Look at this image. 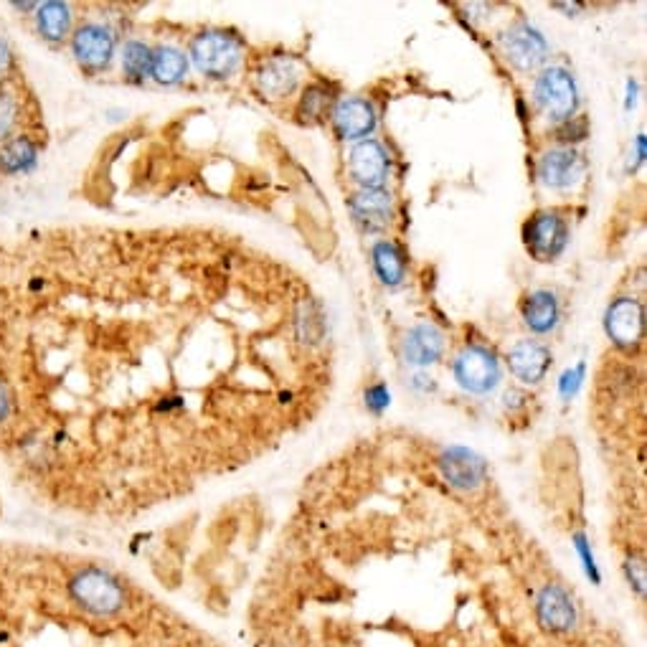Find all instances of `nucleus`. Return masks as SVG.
<instances>
[{"instance_id":"f03ea898","label":"nucleus","mask_w":647,"mask_h":647,"mask_svg":"<svg viewBox=\"0 0 647 647\" xmlns=\"http://www.w3.org/2000/svg\"><path fill=\"white\" fill-rule=\"evenodd\" d=\"M191 59L198 72L211 79H226L236 72L242 59V46L224 31L198 33L191 44Z\"/></svg>"},{"instance_id":"7c9ffc66","label":"nucleus","mask_w":647,"mask_h":647,"mask_svg":"<svg viewBox=\"0 0 647 647\" xmlns=\"http://www.w3.org/2000/svg\"><path fill=\"white\" fill-rule=\"evenodd\" d=\"M13 66V56H11V49L6 46V41H0V82L8 77V72H11Z\"/></svg>"},{"instance_id":"dca6fc26","label":"nucleus","mask_w":647,"mask_h":647,"mask_svg":"<svg viewBox=\"0 0 647 647\" xmlns=\"http://www.w3.org/2000/svg\"><path fill=\"white\" fill-rule=\"evenodd\" d=\"M445 351V335L434 325L422 323L412 328L404 338V358L412 366H432Z\"/></svg>"},{"instance_id":"aec40b11","label":"nucleus","mask_w":647,"mask_h":647,"mask_svg":"<svg viewBox=\"0 0 647 647\" xmlns=\"http://www.w3.org/2000/svg\"><path fill=\"white\" fill-rule=\"evenodd\" d=\"M36 26L46 41H61L72 28V8L59 0L44 3L36 11Z\"/></svg>"},{"instance_id":"c756f323","label":"nucleus","mask_w":647,"mask_h":647,"mask_svg":"<svg viewBox=\"0 0 647 647\" xmlns=\"http://www.w3.org/2000/svg\"><path fill=\"white\" fill-rule=\"evenodd\" d=\"M627 579H630L632 584H635V589L640 594H645V564H642V561H627Z\"/></svg>"},{"instance_id":"9d476101","label":"nucleus","mask_w":647,"mask_h":647,"mask_svg":"<svg viewBox=\"0 0 647 647\" xmlns=\"http://www.w3.org/2000/svg\"><path fill=\"white\" fill-rule=\"evenodd\" d=\"M503 49L505 56L510 59V64L518 66L521 72L536 69L538 64H543L546 54H549V46H546L541 33L528 26V23H518V26H513L505 33Z\"/></svg>"},{"instance_id":"4be33fe9","label":"nucleus","mask_w":647,"mask_h":647,"mask_svg":"<svg viewBox=\"0 0 647 647\" xmlns=\"http://www.w3.org/2000/svg\"><path fill=\"white\" fill-rule=\"evenodd\" d=\"M373 269L384 285L396 287L404 280V259L391 242H379L373 247Z\"/></svg>"},{"instance_id":"c85d7f7f","label":"nucleus","mask_w":647,"mask_h":647,"mask_svg":"<svg viewBox=\"0 0 647 647\" xmlns=\"http://www.w3.org/2000/svg\"><path fill=\"white\" fill-rule=\"evenodd\" d=\"M389 401H391L389 389H386L384 384L371 386V389L366 391V404L368 409H373V412H384L386 406H389Z\"/></svg>"},{"instance_id":"cd10ccee","label":"nucleus","mask_w":647,"mask_h":647,"mask_svg":"<svg viewBox=\"0 0 647 647\" xmlns=\"http://www.w3.org/2000/svg\"><path fill=\"white\" fill-rule=\"evenodd\" d=\"M325 105V97H323V89L320 87H313L305 92V97H302V115L305 117H318L320 115V107Z\"/></svg>"},{"instance_id":"f8f14e48","label":"nucleus","mask_w":647,"mask_h":647,"mask_svg":"<svg viewBox=\"0 0 647 647\" xmlns=\"http://www.w3.org/2000/svg\"><path fill=\"white\" fill-rule=\"evenodd\" d=\"M335 130L340 132V138L346 140H361L368 138L376 127V112L368 105L366 99L348 97L340 99L333 110Z\"/></svg>"},{"instance_id":"9b49d317","label":"nucleus","mask_w":647,"mask_h":647,"mask_svg":"<svg viewBox=\"0 0 647 647\" xmlns=\"http://www.w3.org/2000/svg\"><path fill=\"white\" fill-rule=\"evenodd\" d=\"M351 176L363 188H381L389 178V158L381 143L376 140H361L351 150Z\"/></svg>"},{"instance_id":"393cba45","label":"nucleus","mask_w":647,"mask_h":647,"mask_svg":"<svg viewBox=\"0 0 647 647\" xmlns=\"http://www.w3.org/2000/svg\"><path fill=\"white\" fill-rule=\"evenodd\" d=\"M574 541H576V551H579V556H582V561H584V569H587L589 579H592L594 584H599V582H602V576H599L597 564H594V554H592V551H589L587 538H584L582 533H576Z\"/></svg>"},{"instance_id":"39448f33","label":"nucleus","mask_w":647,"mask_h":647,"mask_svg":"<svg viewBox=\"0 0 647 647\" xmlns=\"http://www.w3.org/2000/svg\"><path fill=\"white\" fill-rule=\"evenodd\" d=\"M566 239H569L566 221L561 219L559 214H554V211L536 214L526 224L528 252H531L538 262H551V259L559 257L566 247Z\"/></svg>"},{"instance_id":"a211bd4d","label":"nucleus","mask_w":647,"mask_h":647,"mask_svg":"<svg viewBox=\"0 0 647 647\" xmlns=\"http://www.w3.org/2000/svg\"><path fill=\"white\" fill-rule=\"evenodd\" d=\"M257 84H259V92H262L264 97H272V99L285 97V94H290L297 84L295 66L285 59L269 61V64H264L262 69H259Z\"/></svg>"},{"instance_id":"4468645a","label":"nucleus","mask_w":647,"mask_h":647,"mask_svg":"<svg viewBox=\"0 0 647 647\" xmlns=\"http://www.w3.org/2000/svg\"><path fill=\"white\" fill-rule=\"evenodd\" d=\"M508 363L510 371L516 373V379L526 381V384H538L549 371L551 353L536 340H518L516 346L510 348Z\"/></svg>"},{"instance_id":"473e14b6","label":"nucleus","mask_w":647,"mask_h":647,"mask_svg":"<svg viewBox=\"0 0 647 647\" xmlns=\"http://www.w3.org/2000/svg\"><path fill=\"white\" fill-rule=\"evenodd\" d=\"M13 8H18V11H33V8H39L36 3H16Z\"/></svg>"},{"instance_id":"1a4fd4ad","label":"nucleus","mask_w":647,"mask_h":647,"mask_svg":"<svg viewBox=\"0 0 647 647\" xmlns=\"http://www.w3.org/2000/svg\"><path fill=\"white\" fill-rule=\"evenodd\" d=\"M536 615L538 622L546 632H554V635H564V632H571L576 627V607L574 599L569 597L566 589H561L559 584H549L538 592L536 599Z\"/></svg>"},{"instance_id":"6e6552de","label":"nucleus","mask_w":647,"mask_h":647,"mask_svg":"<svg viewBox=\"0 0 647 647\" xmlns=\"http://www.w3.org/2000/svg\"><path fill=\"white\" fill-rule=\"evenodd\" d=\"M604 328H607L609 338L615 340L617 346L632 348L642 340L645 333V313L642 305L632 297H620L609 305L607 315H604Z\"/></svg>"},{"instance_id":"2eb2a0df","label":"nucleus","mask_w":647,"mask_h":647,"mask_svg":"<svg viewBox=\"0 0 647 647\" xmlns=\"http://www.w3.org/2000/svg\"><path fill=\"white\" fill-rule=\"evenodd\" d=\"M353 221L363 231H381L391 221V196L381 188H363L351 201Z\"/></svg>"},{"instance_id":"20e7f679","label":"nucleus","mask_w":647,"mask_h":647,"mask_svg":"<svg viewBox=\"0 0 647 647\" xmlns=\"http://www.w3.org/2000/svg\"><path fill=\"white\" fill-rule=\"evenodd\" d=\"M455 379L470 394H488L500 381L498 358L488 348H465L455 361Z\"/></svg>"},{"instance_id":"f3484780","label":"nucleus","mask_w":647,"mask_h":647,"mask_svg":"<svg viewBox=\"0 0 647 647\" xmlns=\"http://www.w3.org/2000/svg\"><path fill=\"white\" fill-rule=\"evenodd\" d=\"M523 320L533 333H549L559 320V302H556L554 292L538 290L528 295L526 305H523Z\"/></svg>"},{"instance_id":"423d86ee","label":"nucleus","mask_w":647,"mask_h":647,"mask_svg":"<svg viewBox=\"0 0 647 647\" xmlns=\"http://www.w3.org/2000/svg\"><path fill=\"white\" fill-rule=\"evenodd\" d=\"M72 51L84 69L102 72V69L110 66L112 56H115V36L102 23H84L74 33Z\"/></svg>"},{"instance_id":"7ed1b4c3","label":"nucleus","mask_w":647,"mask_h":647,"mask_svg":"<svg viewBox=\"0 0 647 647\" xmlns=\"http://www.w3.org/2000/svg\"><path fill=\"white\" fill-rule=\"evenodd\" d=\"M536 102L543 110V115L551 117L556 122H566L574 115L576 105H579V94H576V82L566 69H546L541 77L536 79Z\"/></svg>"},{"instance_id":"0eeeda50","label":"nucleus","mask_w":647,"mask_h":647,"mask_svg":"<svg viewBox=\"0 0 647 647\" xmlns=\"http://www.w3.org/2000/svg\"><path fill=\"white\" fill-rule=\"evenodd\" d=\"M439 470L445 475L447 483L457 490H475L483 485L488 475V465L478 452L467 447H450L439 457Z\"/></svg>"},{"instance_id":"b1692460","label":"nucleus","mask_w":647,"mask_h":647,"mask_svg":"<svg viewBox=\"0 0 647 647\" xmlns=\"http://www.w3.org/2000/svg\"><path fill=\"white\" fill-rule=\"evenodd\" d=\"M13 125H16V102L11 99V94L0 89V143L11 135Z\"/></svg>"},{"instance_id":"f257e3e1","label":"nucleus","mask_w":647,"mask_h":647,"mask_svg":"<svg viewBox=\"0 0 647 647\" xmlns=\"http://www.w3.org/2000/svg\"><path fill=\"white\" fill-rule=\"evenodd\" d=\"M74 602L94 617H115L125 607V589L105 569H82L69 584Z\"/></svg>"},{"instance_id":"ddd939ff","label":"nucleus","mask_w":647,"mask_h":647,"mask_svg":"<svg viewBox=\"0 0 647 647\" xmlns=\"http://www.w3.org/2000/svg\"><path fill=\"white\" fill-rule=\"evenodd\" d=\"M584 160L574 150H551L538 163V178L549 188H571L582 181Z\"/></svg>"},{"instance_id":"6ab92c4d","label":"nucleus","mask_w":647,"mask_h":647,"mask_svg":"<svg viewBox=\"0 0 647 647\" xmlns=\"http://www.w3.org/2000/svg\"><path fill=\"white\" fill-rule=\"evenodd\" d=\"M36 168V145L28 138H8L0 143V170L13 176V173H28Z\"/></svg>"},{"instance_id":"a878e982","label":"nucleus","mask_w":647,"mask_h":647,"mask_svg":"<svg viewBox=\"0 0 647 647\" xmlns=\"http://www.w3.org/2000/svg\"><path fill=\"white\" fill-rule=\"evenodd\" d=\"M587 138V122L584 120H566V125L559 130L561 143H579V140Z\"/></svg>"},{"instance_id":"5701e85b","label":"nucleus","mask_w":647,"mask_h":647,"mask_svg":"<svg viewBox=\"0 0 647 647\" xmlns=\"http://www.w3.org/2000/svg\"><path fill=\"white\" fill-rule=\"evenodd\" d=\"M122 69H125L130 82H145L153 69V51L140 41H130L122 51Z\"/></svg>"},{"instance_id":"2f4dec72","label":"nucleus","mask_w":647,"mask_h":647,"mask_svg":"<svg viewBox=\"0 0 647 647\" xmlns=\"http://www.w3.org/2000/svg\"><path fill=\"white\" fill-rule=\"evenodd\" d=\"M8 414H11V396H8V389L0 381V422H6Z\"/></svg>"},{"instance_id":"bb28decb","label":"nucleus","mask_w":647,"mask_h":647,"mask_svg":"<svg viewBox=\"0 0 647 647\" xmlns=\"http://www.w3.org/2000/svg\"><path fill=\"white\" fill-rule=\"evenodd\" d=\"M582 379H584V366L579 363L576 368H569V371L561 376V394H564V399H571V396L579 391V386H582Z\"/></svg>"},{"instance_id":"412c9836","label":"nucleus","mask_w":647,"mask_h":647,"mask_svg":"<svg viewBox=\"0 0 647 647\" xmlns=\"http://www.w3.org/2000/svg\"><path fill=\"white\" fill-rule=\"evenodd\" d=\"M188 72V59L181 49L176 46H160L153 51V74L160 84H178Z\"/></svg>"},{"instance_id":"72a5a7b5","label":"nucleus","mask_w":647,"mask_h":647,"mask_svg":"<svg viewBox=\"0 0 647 647\" xmlns=\"http://www.w3.org/2000/svg\"><path fill=\"white\" fill-rule=\"evenodd\" d=\"M272 647H285V645H272Z\"/></svg>"}]
</instances>
